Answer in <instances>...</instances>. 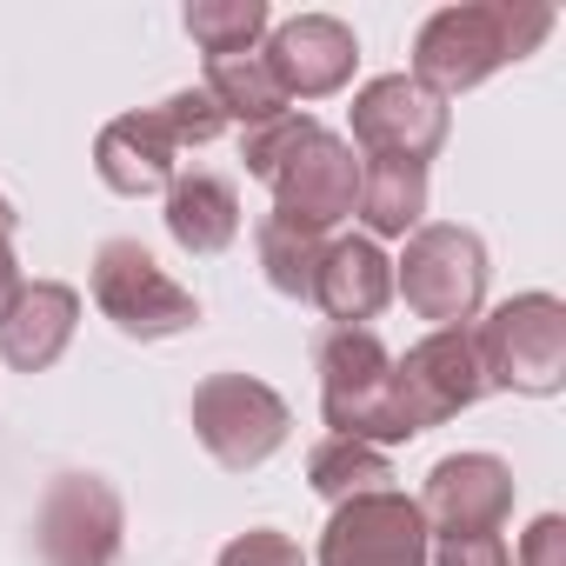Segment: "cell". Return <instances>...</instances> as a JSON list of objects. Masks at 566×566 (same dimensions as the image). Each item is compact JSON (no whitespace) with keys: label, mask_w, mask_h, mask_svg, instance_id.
Masks as SVG:
<instances>
[{"label":"cell","mask_w":566,"mask_h":566,"mask_svg":"<svg viewBox=\"0 0 566 566\" xmlns=\"http://www.w3.org/2000/svg\"><path fill=\"white\" fill-rule=\"evenodd\" d=\"M546 34H553L546 0H467V8H440L413 41V81L433 101L473 94L506 61H526Z\"/></svg>","instance_id":"obj_1"},{"label":"cell","mask_w":566,"mask_h":566,"mask_svg":"<svg viewBox=\"0 0 566 566\" xmlns=\"http://www.w3.org/2000/svg\"><path fill=\"white\" fill-rule=\"evenodd\" d=\"M220 134H227V114L207 101V87H180L160 107L107 120L101 140H94V167H101V180L114 193L147 200V193H167L180 180V154L187 147H207Z\"/></svg>","instance_id":"obj_2"},{"label":"cell","mask_w":566,"mask_h":566,"mask_svg":"<svg viewBox=\"0 0 566 566\" xmlns=\"http://www.w3.org/2000/svg\"><path fill=\"white\" fill-rule=\"evenodd\" d=\"M321 413L340 440L360 447H400L413 440V420L394 387V354L374 327H334L321 340Z\"/></svg>","instance_id":"obj_3"},{"label":"cell","mask_w":566,"mask_h":566,"mask_svg":"<svg viewBox=\"0 0 566 566\" xmlns=\"http://www.w3.org/2000/svg\"><path fill=\"white\" fill-rule=\"evenodd\" d=\"M473 354H480L486 394L506 387V394L546 400L566 387V307L553 294H513L506 307L486 314V327L473 334Z\"/></svg>","instance_id":"obj_4"},{"label":"cell","mask_w":566,"mask_h":566,"mask_svg":"<svg viewBox=\"0 0 566 566\" xmlns=\"http://www.w3.org/2000/svg\"><path fill=\"white\" fill-rule=\"evenodd\" d=\"M94 307L127 334V340H174L187 327H200V301L180 287V280L140 247V240H107L94 253Z\"/></svg>","instance_id":"obj_5"},{"label":"cell","mask_w":566,"mask_h":566,"mask_svg":"<svg viewBox=\"0 0 566 566\" xmlns=\"http://www.w3.org/2000/svg\"><path fill=\"white\" fill-rule=\"evenodd\" d=\"M394 287L420 321L467 327L486 301V247L467 227H413L394 266Z\"/></svg>","instance_id":"obj_6"},{"label":"cell","mask_w":566,"mask_h":566,"mask_svg":"<svg viewBox=\"0 0 566 566\" xmlns=\"http://www.w3.org/2000/svg\"><path fill=\"white\" fill-rule=\"evenodd\" d=\"M193 433L200 447L227 467V473H253L266 467L294 433V413L266 380H247V374H213L193 387Z\"/></svg>","instance_id":"obj_7"},{"label":"cell","mask_w":566,"mask_h":566,"mask_svg":"<svg viewBox=\"0 0 566 566\" xmlns=\"http://www.w3.org/2000/svg\"><path fill=\"white\" fill-rule=\"evenodd\" d=\"M266 187H273V213H287V220H301V227H314V233L340 227V220L354 213V200H360L354 140L327 134L321 120H301V134L287 140V154L273 160Z\"/></svg>","instance_id":"obj_8"},{"label":"cell","mask_w":566,"mask_h":566,"mask_svg":"<svg viewBox=\"0 0 566 566\" xmlns=\"http://www.w3.org/2000/svg\"><path fill=\"white\" fill-rule=\"evenodd\" d=\"M120 493L101 473H61L34 513V546L48 566H114L120 559Z\"/></svg>","instance_id":"obj_9"},{"label":"cell","mask_w":566,"mask_h":566,"mask_svg":"<svg viewBox=\"0 0 566 566\" xmlns=\"http://www.w3.org/2000/svg\"><path fill=\"white\" fill-rule=\"evenodd\" d=\"M427 553H433V526L394 486L334 506L321 533V566H427Z\"/></svg>","instance_id":"obj_10"},{"label":"cell","mask_w":566,"mask_h":566,"mask_svg":"<svg viewBox=\"0 0 566 566\" xmlns=\"http://www.w3.org/2000/svg\"><path fill=\"white\" fill-rule=\"evenodd\" d=\"M394 387H400V407H407L413 433L467 413L473 400H486V374H480L473 334L467 327H433L427 340L407 347V360H394Z\"/></svg>","instance_id":"obj_11"},{"label":"cell","mask_w":566,"mask_h":566,"mask_svg":"<svg viewBox=\"0 0 566 566\" xmlns=\"http://www.w3.org/2000/svg\"><path fill=\"white\" fill-rule=\"evenodd\" d=\"M354 140L367 160H433L447 140V101H433L413 74H380L354 94Z\"/></svg>","instance_id":"obj_12"},{"label":"cell","mask_w":566,"mask_h":566,"mask_svg":"<svg viewBox=\"0 0 566 566\" xmlns=\"http://www.w3.org/2000/svg\"><path fill=\"white\" fill-rule=\"evenodd\" d=\"M260 61H266V74L280 81V94H287V101H327V94H340L354 81L360 41L334 14H294V21L266 28Z\"/></svg>","instance_id":"obj_13"},{"label":"cell","mask_w":566,"mask_h":566,"mask_svg":"<svg viewBox=\"0 0 566 566\" xmlns=\"http://www.w3.org/2000/svg\"><path fill=\"white\" fill-rule=\"evenodd\" d=\"M413 506L440 533H500L513 520V467L493 453H447Z\"/></svg>","instance_id":"obj_14"},{"label":"cell","mask_w":566,"mask_h":566,"mask_svg":"<svg viewBox=\"0 0 566 566\" xmlns=\"http://www.w3.org/2000/svg\"><path fill=\"white\" fill-rule=\"evenodd\" d=\"M327 321L340 327H367L387 301H394V260L380 253V240L367 233H340L321 247V266H314V294H307Z\"/></svg>","instance_id":"obj_15"},{"label":"cell","mask_w":566,"mask_h":566,"mask_svg":"<svg viewBox=\"0 0 566 566\" xmlns=\"http://www.w3.org/2000/svg\"><path fill=\"white\" fill-rule=\"evenodd\" d=\"M74 327H81V294L74 287H61V280H34L28 287L21 280L14 307L0 314V360L14 374H48L67 354Z\"/></svg>","instance_id":"obj_16"},{"label":"cell","mask_w":566,"mask_h":566,"mask_svg":"<svg viewBox=\"0 0 566 566\" xmlns=\"http://www.w3.org/2000/svg\"><path fill=\"white\" fill-rule=\"evenodd\" d=\"M167 233L180 253H227L240 233V193L220 174H180L167 187Z\"/></svg>","instance_id":"obj_17"},{"label":"cell","mask_w":566,"mask_h":566,"mask_svg":"<svg viewBox=\"0 0 566 566\" xmlns=\"http://www.w3.org/2000/svg\"><path fill=\"white\" fill-rule=\"evenodd\" d=\"M354 213L367 220V240L413 233L427 220V167L420 160H360V200Z\"/></svg>","instance_id":"obj_18"},{"label":"cell","mask_w":566,"mask_h":566,"mask_svg":"<svg viewBox=\"0 0 566 566\" xmlns=\"http://www.w3.org/2000/svg\"><path fill=\"white\" fill-rule=\"evenodd\" d=\"M207 101H213L227 120H240V134H247V127H266V120H280V114H294V101L280 94V81L266 74L260 48H253V54H220V61H207Z\"/></svg>","instance_id":"obj_19"},{"label":"cell","mask_w":566,"mask_h":566,"mask_svg":"<svg viewBox=\"0 0 566 566\" xmlns=\"http://www.w3.org/2000/svg\"><path fill=\"white\" fill-rule=\"evenodd\" d=\"M321 247H327V233H314V227H301V220H287V213H266V220L253 227V253H260L266 287L287 294V301H307V294H314Z\"/></svg>","instance_id":"obj_20"},{"label":"cell","mask_w":566,"mask_h":566,"mask_svg":"<svg viewBox=\"0 0 566 566\" xmlns=\"http://www.w3.org/2000/svg\"><path fill=\"white\" fill-rule=\"evenodd\" d=\"M394 467L380 447H360V440H340L327 433L314 453H307V486L327 500V506H347V500H367V493H387Z\"/></svg>","instance_id":"obj_21"},{"label":"cell","mask_w":566,"mask_h":566,"mask_svg":"<svg viewBox=\"0 0 566 566\" xmlns=\"http://www.w3.org/2000/svg\"><path fill=\"white\" fill-rule=\"evenodd\" d=\"M266 28H273V21H266V0H193V8H187V34H193V48H200L207 61H220V54H253Z\"/></svg>","instance_id":"obj_22"},{"label":"cell","mask_w":566,"mask_h":566,"mask_svg":"<svg viewBox=\"0 0 566 566\" xmlns=\"http://www.w3.org/2000/svg\"><path fill=\"white\" fill-rule=\"evenodd\" d=\"M220 566H307V553L280 526H253V533H240V539L220 546Z\"/></svg>","instance_id":"obj_23"},{"label":"cell","mask_w":566,"mask_h":566,"mask_svg":"<svg viewBox=\"0 0 566 566\" xmlns=\"http://www.w3.org/2000/svg\"><path fill=\"white\" fill-rule=\"evenodd\" d=\"M301 120H307V114H280V120H266V127H247V134H240V160H247V174H253V180H266V174H273V160L287 154V140L301 134Z\"/></svg>","instance_id":"obj_24"},{"label":"cell","mask_w":566,"mask_h":566,"mask_svg":"<svg viewBox=\"0 0 566 566\" xmlns=\"http://www.w3.org/2000/svg\"><path fill=\"white\" fill-rule=\"evenodd\" d=\"M427 566H513V553L500 533H440Z\"/></svg>","instance_id":"obj_25"},{"label":"cell","mask_w":566,"mask_h":566,"mask_svg":"<svg viewBox=\"0 0 566 566\" xmlns=\"http://www.w3.org/2000/svg\"><path fill=\"white\" fill-rule=\"evenodd\" d=\"M513 566H566V520L559 513H539L513 553Z\"/></svg>","instance_id":"obj_26"},{"label":"cell","mask_w":566,"mask_h":566,"mask_svg":"<svg viewBox=\"0 0 566 566\" xmlns=\"http://www.w3.org/2000/svg\"><path fill=\"white\" fill-rule=\"evenodd\" d=\"M14 294H21V260H14V247L0 240V314L14 307Z\"/></svg>","instance_id":"obj_27"},{"label":"cell","mask_w":566,"mask_h":566,"mask_svg":"<svg viewBox=\"0 0 566 566\" xmlns=\"http://www.w3.org/2000/svg\"><path fill=\"white\" fill-rule=\"evenodd\" d=\"M14 220H21V213H14V200H8V193H0V240H8V233H14Z\"/></svg>","instance_id":"obj_28"}]
</instances>
